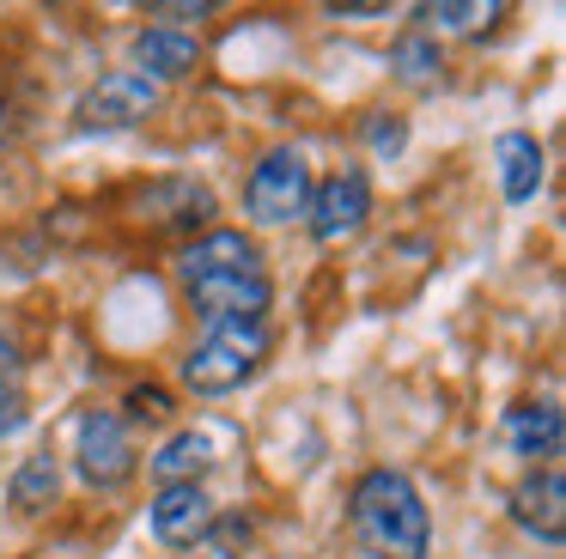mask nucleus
<instances>
[{"mask_svg": "<svg viewBox=\"0 0 566 559\" xmlns=\"http://www.w3.org/2000/svg\"><path fill=\"white\" fill-rule=\"evenodd\" d=\"M262 359H269V323H213L208 335L189 347L184 383L196 389V395H226V389H238Z\"/></svg>", "mask_w": 566, "mask_h": 559, "instance_id": "7ed1b4c3", "label": "nucleus"}, {"mask_svg": "<svg viewBox=\"0 0 566 559\" xmlns=\"http://www.w3.org/2000/svg\"><path fill=\"white\" fill-rule=\"evenodd\" d=\"M512 517L524 523L530 535H542L548 547H560V535H566V486H560V468L530 474V481L512 493Z\"/></svg>", "mask_w": 566, "mask_h": 559, "instance_id": "9d476101", "label": "nucleus"}, {"mask_svg": "<svg viewBox=\"0 0 566 559\" xmlns=\"http://www.w3.org/2000/svg\"><path fill=\"white\" fill-rule=\"evenodd\" d=\"M153 535H159L165 547H196L213 535V498L201 493L196 481L184 486H159V498H153Z\"/></svg>", "mask_w": 566, "mask_h": 559, "instance_id": "6e6552de", "label": "nucleus"}, {"mask_svg": "<svg viewBox=\"0 0 566 559\" xmlns=\"http://www.w3.org/2000/svg\"><path fill=\"white\" fill-rule=\"evenodd\" d=\"M390 67L402 73V80L427 85L432 73H439V43H432V36H402V43L390 49Z\"/></svg>", "mask_w": 566, "mask_h": 559, "instance_id": "f3484780", "label": "nucleus"}, {"mask_svg": "<svg viewBox=\"0 0 566 559\" xmlns=\"http://www.w3.org/2000/svg\"><path fill=\"white\" fill-rule=\"evenodd\" d=\"M311 238L317 243H342V238H354L359 225H366V213H371V182H366V170H335V177H323L317 189H311Z\"/></svg>", "mask_w": 566, "mask_h": 559, "instance_id": "423d86ee", "label": "nucleus"}, {"mask_svg": "<svg viewBox=\"0 0 566 559\" xmlns=\"http://www.w3.org/2000/svg\"><path fill=\"white\" fill-rule=\"evenodd\" d=\"M420 19L432 24V31H463V36H475V31H488L493 19H505V7L493 0V7H457V0H444V7H420Z\"/></svg>", "mask_w": 566, "mask_h": 559, "instance_id": "2eb2a0df", "label": "nucleus"}, {"mask_svg": "<svg viewBox=\"0 0 566 559\" xmlns=\"http://www.w3.org/2000/svg\"><path fill=\"white\" fill-rule=\"evenodd\" d=\"M19 425H25V365L13 340H0V437H13Z\"/></svg>", "mask_w": 566, "mask_h": 559, "instance_id": "ddd939ff", "label": "nucleus"}, {"mask_svg": "<svg viewBox=\"0 0 566 559\" xmlns=\"http://www.w3.org/2000/svg\"><path fill=\"white\" fill-rule=\"evenodd\" d=\"M335 19H384V7H329Z\"/></svg>", "mask_w": 566, "mask_h": 559, "instance_id": "412c9836", "label": "nucleus"}, {"mask_svg": "<svg viewBox=\"0 0 566 559\" xmlns=\"http://www.w3.org/2000/svg\"><path fill=\"white\" fill-rule=\"evenodd\" d=\"M74 456H80V474H86L92 486H123L128 474H135V444H128L123 413H104V408L80 413Z\"/></svg>", "mask_w": 566, "mask_h": 559, "instance_id": "39448f33", "label": "nucleus"}, {"mask_svg": "<svg viewBox=\"0 0 566 559\" xmlns=\"http://www.w3.org/2000/svg\"><path fill=\"white\" fill-rule=\"evenodd\" d=\"M177 280L184 298L196 304L201 323H262L269 310V267L262 250L244 231H208L177 255Z\"/></svg>", "mask_w": 566, "mask_h": 559, "instance_id": "f257e3e1", "label": "nucleus"}, {"mask_svg": "<svg viewBox=\"0 0 566 559\" xmlns=\"http://www.w3.org/2000/svg\"><path fill=\"white\" fill-rule=\"evenodd\" d=\"M135 61H140V80H184V73H196L201 61V43L189 31H165V24H153V31L135 36Z\"/></svg>", "mask_w": 566, "mask_h": 559, "instance_id": "9b49d317", "label": "nucleus"}, {"mask_svg": "<svg viewBox=\"0 0 566 559\" xmlns=\"http://www.w3.org/2000/svg\"><path fill=\"white\" fill-rule=\"evenodd\" d=\"M201 462H208V444H201L196 432H177L171 444L153 456V474H159L165 486H184V481H196V474H201Z\"/></svg>", "mask_w": 566, "mask_h": 559, "instance_id": "4468645a", "label": "nucleus"}, {"mask_svg": "<svg viewBox=\"0 0 566 559\" xmlns=\"http://www.w3.org/2000/svg\"><path fill=\"white\" fill-rule=\"evenodd\" d=\"M208 12H213V0H196V7H184V0H171V7H165V0H159V7H153V19L184 24V19H208ZM171 24H165V31H171Z\"/></svg>", "mask_w": 566, "mask_h": 559, "instance_id": "aec40b11", "label": "nucleus"}, {"mask_svg": "<svg viewBox=\"0 0 566 559\" xmlns=\"http://www.w3.org/2000/svg\"><path fill=\"white\" fill-rule=\"evenodd\" d=\"M493 158H500L505 201H517V207L536 201V189H542V146H536V134H500Z\"/></svg>", "mask_w": 566, "mask_h": 559, "instance_id": "f8f14e48", "label": "nucleus"}, {"mask_svg": "<svg viewBox=\"0 0 566 559\" xmlns=\"http://www.w3.org/2000/svg\"><path fill=\"white\" fill-rule=\"evenodd\" d=\"M153 109H159V85L140 80L135 67L104 73V80L80 97V122H86V128H135V122H147Z\"/></svg>", "mask_w": 566, "mask_h": 559, "instance_id": "0eeeda50", "label": "nucleus"}, {"mask_svg": "<svg viewBox=\"0 0 566 559\" xmlns=\"http://www.w3.org/2000/svg\"><path fill=\"white\" fill-rule=\"evenodd\" d=\"M55 498V462L50 456H25V468L13 474V505L19 510H43Z\"/></svg>", "mask_w": 566, "mask_h": 559, "instance_id": "dca6fc26", "label": "nucleus"}, {"mask_svg": "<svg viewBox=\"0 0 566 559\" xmlns=\"http://www.w3.org/2000/svg\"><path fill=\"white\" fill-rule=\"evenodd\" d=\"M244 207L256 225H286V219H298L311 207V165L305 152H293V146H274V152H262V165L250 170L244 182Z\"/></svg>", "mask_w": 566, "mask_h": 559, "instance_id": "20e7f679", "label": "nucleus"}, {"mask_svg": "<svg viewBox=\"0 0 566 559\" xmlns=\"http://www.w3.org/2000/svg\"><path fill=\"white\" fill-rule=\"evenodd\" d=\"M128 413H135V420H171V395H165L159 383H135L128 389Z\"/></svg>", "mask_w": 566, "mask_h": 559, "instance_id": "6ab92c4d", "label": "nucleus"}, {"mask_svg": "<svg viewBox=\"0 0 566 559\" xmlns=\"http://www.w3.org/2000/svg\"><path fill=\"white\" fill-rule=\"evenodd\" d=\"M354 535L371 559H427L432 517L420 505L415 481L396 468H371L354 486Z\"/></svg>", "mask_w": 566, "mask_h": 559, "instance_id": "f03ea898", "label": "nucleus"}, {"mask_svg": "<svg viewBox=\"0 0 566 559\" xmlns=\"http://www.w3.org/2000/svg\"><path fill=\"white\" fill-rule=\"evenodd\" d=\"M505 444H512L524 462L560 468V450H566V413L554 408V401H517V408L505 413Z\"/></svg>", "mask_w": 566, "mask_h": 559, "instance_id": "1a4fd4ad", "label": "nucleus"}, {"mask_svg": "<svg viewBox=\"0 0 566 559\" xmlns=\"http://www.w3.org/2000/svg\"><path fill=\"white\" fill-rule=\"evenodd\" d=\"M366 140H371V152H378V158H396V152H402V140H408L402 116H384V109H378V116L366 122Z\"/></svg>", "mask_w": 566, "mask_h": 559, "instance_id": "a211bd4d", "label": "nucleus"}]
</instances>
